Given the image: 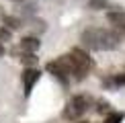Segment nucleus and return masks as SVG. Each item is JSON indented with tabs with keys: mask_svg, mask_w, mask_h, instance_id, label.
<instances>
[{
	"mask_svg": "<svg viewBox=\"0 0 125 123\" xmlns=\"http://www.w3.org/2000/svg\"><path fill=\"white\" fill-rule=\"evenodd\" d=\"M82 43L94 51H111L121 45V33L103 27H88L82 31Z\"/></svg>",
	"mask_w": 125,
	"mask_h": 123,
	"instance_id": "obj_1",
	"label": "nucleus"
},
{
	"mask_svg": "<svg viewBox=\"0 0 125 123\" xmlns=\"http://www.w3.org/2000/svg\"><path fill=\"white\" fill-rule=\"evenodd\" d=\"M68 55H70L72 66H74V78L82 80L84 76H88V72L92 68V60L86 55V51H82L80 47H74V49H70Z\"/></svg>",
	"mask_w": 125,
	"mask_h": 123,
	"instance_id": "obj_2",
	"label": "nucleus"
},
{
	"mask_svg": "<svg viewBox=\"0 0 125 123\" xmlns=\"http://www.w3.org/2000/svg\"><path fill=\"white\" fill-rule=\"evenodd\" d=\"M47 72L51 76H55L60 82H68L70 76H74V66H72L70 55H62V58L49 62L47 64Z\"/></svg>",
	"mask_w": 125,
	"mask_h": 123,
	"instance_id": "obj_3",
	"label": "nucleus"
},
{
	"mask_svg": "<svg viewBox=\"0 0 125 123\" xmlns=\"http://www.w3.org/2000/svg\"><path fill=\"white\" fill-rule=\"evenodd\" d=\"M86 109H88V99L82 94H76L68 101V105L64 109V117L66 119H80L86 113Z\"/></svg>",
	"mask_w": 125,
	"mask_h": 123,
	"instance_id": "obj_4",
	"label": "nucleus"
},
{
	"mask_svg": "<svg viewBox=\"0 0 125 123\" xmlns=\"http://www.w3.org/2000/svg\"><path fill=\"white\" fill-rule=\"evenodd\" d=\"M39 70L35 68V66H27L23 72V92H25V96H29L31 94V90H33V86L37 84V80H39Z\"/></svg>",
	"mask_w": 125,
	"mask_h": 123,
	"instance_id": "obj_5",
	"label": "nucleus"
},
{
	"mask_svg": "<svg viewBox=\"0 0 125 123\" xmlns=\"http://www.w3.org/2000/svg\"><path fill=\"white\" fill-rule=\"evenodd\" d=\"M107 20L119 31V33L125 35V12H123V10H119V12H109L107 14Z\"/></svg>",
	"mask_w": 125,
	"mask_h": 123,
	"instance_id": "obj_6",
	"label": "nucleus"
},
{
	"mask_svg": "<svg viewBox=\"0 0 125 123\" xmlns=\"http://www.w3.org/2000/svg\"><path fill=\"white\" fill-rule=\"evenodd\" d=\"M39 39H35V37H25L23 41H21V49H25V51H37L39 49Z\"/></svg>",
	"mask_w": 125,
	"mask_h": 123,
	"instance_id": "obj_7",
	"label": "nucleus"
},
{
	"mask_svg": "<svg viewBox=\"0 0 125 123\" xmlns=\"http://www.w3.org/2000/svg\"><path fill=\"white\" fill-rule=\"evenodd\" d=\"M21 60H23L27 66H35V64H37V58H35L33 51H25V49H23V53H21Z\"/></svg>",
	"mask_w": 125,
	"mask_h": 123,
	"instance_id": "obj_8",
	"label": "nucleus"
},
{
	"mask_svg": "<svg viewBox=\"0 0 125 123\" xmlns=\"http://www.w3.org/2000/svg\"><path fill=\"white\" fill-rule=\"evenodd\" d=\"M2 23H4V25H8L10 29H21V27H23L19 19H14V17H8V14H4V17H2Z\"/></svg>",
	"mask_w": 125,
	"mask_h": 123,
	"instance_id": "obj_9",
	"label": "nucleus"
},
{
	"mask_svg": "<svg viewBox=\"0 0 125 123\" xmlns=\"http://www.w3.org/2000/svg\"><path fill=\"white\" fill-rule=\"evenodd\" d=\"M105 84H107V86H125V74H121V76H113V78L105 80Z\"/></svg>",
	"mask_w": 125,
	"mask_h": 123,
	"instance_id": "obj_10",
	"label": "nucleus"
},
{
	"mask_svg": "<svg viewBox=\"0 0 125 123\" xmlns=\"http://www.w3.org/2000/svg\"><path fill=\"white\" fill-rule=\"evenodd\" d=\"M123 121V113H109L105 123H121Z\"/></svg>",
	"mask_w": 125,
	"mask_h": 123,
	"instance_id": "obj_11",
	"label": "nucleus"
},
{
	"mask_svg": "<svg viewBox=\"0 0 125 123\" xmlns=\"http://www.w3.org/2000/svg\"><path fill=\"white\" fill-rule=\"evenodd\" d=\"M107 6V0H90V8L98 10V8H105Z\"/></svg>",
	"mask_w": 125,
	"mask_h": 123,
	"instance_id": "obj_12",
	"label": "nucleus"
},
{
	"mask_svg": "<svg viewBox=\"0 0 125 123\" xmlns=\"http://www.w3.org/2000/svg\"><path fill=\"white\" fill-rule=\"evenodd\" d=\"M0 39H10V31L6 27H0Z\"/></svg>",
	"mask_w": 125,
	"mask_h": 123,
	"instance_id": "obj_13",
	"label": "nucleus"
},
{
	"mask_svg": "<svg viewBox=\"0 0 125 123\" xmlns=\"http://www.w3.org/2000/svg\"><path fill=\"white\" fill-rule=\"evenodd\" d=\"M103 111L107 113V111H109V105H107V102H103V101H101V102H98V113H103Z\"/></svg>",
	"mask_w": 125,
	"mask_h": 123,
	"instance_id": "obj_14",
	"label": "nucleus"
},
{
	"mask_svg": "<svg viewBox=\"0 0 125 123\" xmlns=\"http://www.w3.org/2000/svg\"><path fill=\"white\" fill-rule=\"evenodd\" d=\"M0 55H4V45L0 43Z\"/></svg>",
	"mask_w": 125,
	"mask_h": 123,
	"instance_id": "obj_15",
	"label": "nucleus"
},
{
	"mask_svg": "<svg viewBox=\"0 0 125 123\" xmlns=\"http://www.w3.org/2000/svg\"><path fill=\"white\" fill-rule=\"evenodd\" d=\"M76 123H90V121H76Z\"/></svg>",
	"mask_w": 125,
	"mask_h": 123,
	"instance_id": "obj_16",
	"label": "nucleus"
},
{
	"mask_svg": "<svg viewBox=\"0 0 125 123\" xmlns=\"http://www.w3.org/2000/svg\"><path fill=\"white\" fill-rule=\"evenodd\" d=\"M14 2H19V0H14Z\"/></svg>",
	"mask_w": 125,
	"mask_h": 123,
	"instance_id": "obj_17",
	"label": "nucleus"
}]
</instances>
